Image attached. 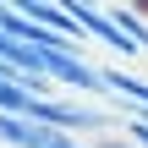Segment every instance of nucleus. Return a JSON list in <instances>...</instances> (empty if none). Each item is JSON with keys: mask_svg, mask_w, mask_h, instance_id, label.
I'll return each mask as SVG.
<instances>
[{"mask_svg": "<svg viewBox=\"0 0 148 148\" xmlns=\"http://www.w3.org/2000/svg\"><path fill=\"white\" fill-rule=\"evenodd\" d=\"M82 99H88V93H82ZM82 99H49V93H33L27 115H38V121H49V126H66V132H77V137H99V132L110 126V115L93 110V104H82Z\"/></svg>", "mask_w": 148, "mask_h": 148, "instance_id": "2", "label": "nucleus"}, {"mask_svg": "<svg viewBox=\"0 0 148 148\" xmlns=\"http://www.w3.org/2000/svg\"><path fill=\"white\" fill-rule=\"evenodd\" d=\"M104 82H110V93H115V99H126V104H143V110H148V77H132V71L110 66V71H104Z\"/></svg>", "mask_w": 148, "mask_h": 148, "instance_id": "5", "label": "nucleus"}, {"mask_svg": "<svg viewBox=\"0 0 148 148\" xmlns=\"http://www.w3.org/2000/svg\"><path fill=\"white\" fill-rule=\"evenodd\" d=\"M110 16L121 22V33H126L137 49H148V11H137V5H110Z\"/></svg>", "mask_w": 148, "mask_h": 148, "instance_id": "6", "label": "nucleus"}, {"mask_svg": "<svg viewBox=\"0 0 148 148\" xmlns=\"http://www.w3.org/2000/svg\"><path fill=\"white\" fill-rule=\"evenodd\" d=\"M126 143H132V148H148V110H143V104H132V115H126Z\"/></svg>", "mask_w": 148, "mask_h": 148, "instance_id": "7", "label": "nucleus"}, {"mask_svg": "<svg viewBox=\"0 0 148 148\" xmlns=\"http://www.w3.org/2000/svg\"><path fill=\"white\" fill-rule=\"evenodd\" d=\"M49 88H55L49 77H27V71H16V66L0 60V110H27L33 93H49Z\"/></svg>", "mask_w": 148, "mask_h": 148, "instance_id": "4", "label": "nucleus"}, {"mask_svg": "<svg viewBox=\"0 0 148 148\" xmlns=\"http://www.w3.org/2000/svg\"><path fill=\"white\" fill-rule=\"evenodd\" d=\"M60 5H66V16L82 27V38H99V44H110L115 55H143V49H137V44L121 33V22H115V16H110L99 0H60Z\"/></svg>", "mask_w": 148, "mask_h": 148, "instance_id": "3", "label": "nucleus"}, {"mask_svg": "<svg viewBox=\"0 0 148 148\" xmlns=\"http://www.w3.org/2000/svg\"><path fill=\"white\" fill-rule=\"evenodd\" d=\"M33 49H38V71H44L55 88H77V93H88V99L110 93L104 71H99V66H88V55H82V49H60V44H33Z\"/></svg>", "mask_w": 148, "mask_h": 148, "instance_id": "1", "label": "nucleus"}]
</instances>
